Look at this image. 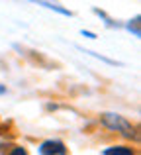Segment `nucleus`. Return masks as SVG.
Wrapping results in <instances>:
<instances>
[{
  "instance_id": "obj_1",
  "label": "nucleus",
  "mask_w": 141,
  "mask_h": 155,
  "mask_svg": "<svg viewBox=\"0 0 141 155\" xmlns=\"http://www.w3.org/2000/svg\"><path fill=\"white\" fill-rule=\"evenodd\" d=\"M100 122H102L104 126H106L108 130H112V132H118L122 134L123 137H137V134H135V126L131 124L127 118H123L122 114H116V112H104L102 116H100Z\"/></svg>"
},
{
  "instance_id": "obj_2",
  "label": "nucleus",
  "mask_w": 141,
  "mask_h": 155,
  "mask_svg": "<svg viewBox=\"0 0 141 155\" xmlns=\"http://www.w3.org/2000/svg\"><path fill=\"white\" fill-rule=\"evenodd\" d=\"M39 155H67V147L59 140H47L39 145Z\"/></svg>"
},
{
  "instance_id": "obj_3",
  "label": "nucleus",
  "mask_w": 141,
  "mask_h": 155,
  "mask_svg": "<svg viewBox=\"0 0 141 155\" xmlns=\"http://www.w3.org/2000/svg\"><path fill=\"white\" fill-rule=\"evenodd\" d=\"M104 155H135V151L127 145H112V147L104 149Z\"/></svg>"
},
{
  "instance_id": "obj_4",
  "label": "nucleus",
  "mask_w": 141,
  "mask_h": 155,
  "mask_svg": "<svg viewBox=\"0 0 141 155\" xmlns=\"http://www.w3.org/2000/svg\"><path fill=\"white\" fill-rule=\"evenodd\" d=\"M39 6H45V8H49V10H55V12H59V14H63V16H69V18L72 16L69 10H65V8L57 6V4H51V2H39Z\"/></svg>"
},
{
  "instance_id": "obj_5",
  "label": "nucleus",
  "mask_w": 141,
  "mask_h": 155,
  "mask_svg": "<svg viewBox=\"0 0 141 155\" xmlns=\"http://www.w3.org/2000/svg\"><path fill=\"white\" fill-rule=\"evenodd\" d=\"M127 30H130V31H133V35H135V38H139V35H141V31H139V16H135V18L131 20L130 24H127Z\"/></svg>"
},
{
  "instance_id": "obj_6",
  "label": "nucleus",
  "mask_w": 141,
  "mask_h": 155,
  "mask_svg": "<svg viewBox=\"0 0 141 155\" xmlns=\"http://www.w3.org/2000/svg\"><path fill=\"white\" fill-rule=\"evenodd\" d=\"M10 155H27V151H26L24 147H14V149L10 151Z\"/></svg>"
},
{
  "instance_id": "obj_7",
  "label": "nucleus",
  "mask_w": 141,
  "mask_h": 155,
  "mask_svg": "<svg viewBox=\"0 0 141 155\" xmlns=\"http://www.w3.org/2000/svg\"><path fill=\"white\" fill-rule=\"evenodd\" d=\"M82 35H84V38H90V39H94V34H92V31H84V30H82Z\"/></svg>"
},
{
  "instance_id": "obj_8",
  "label": "nucleus",
  "mask_w": 141,
  "mask_h": 155,
  "mask_svg": "<svg viewBox=\"0 0 141 155\" xmlns=\"http://www.w3.org/2000/svg\"><path fill=\"white\" fill-rule=\"evenodd\" d=\"M4 92H6V87H4V84H0V94H4Z\"/></svg>"
}]
</instances>
